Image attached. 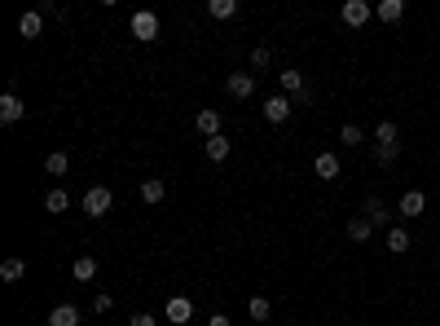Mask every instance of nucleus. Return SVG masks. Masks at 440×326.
<instances>
[{
    "mask_svg": "<svg viewBox=\"0 0 440 326\" xmlns=\"http://www.w3.org/2000/svg\"><path fill=\"white\" fill-rule=\"evenodd\" d=\"M154 36H159V13H154V9H137V13H133V40L150 44Z\"/></svg>",
    "mask_w": 440,
    "mask_h": 326,
    "instance_id": "f257e3e1",
    "label": "nucleus"
},
{
    "mask_svg": "<svg viewBox=\"0 0 440 326\" xmlns=\"http://www.w3.org/2000/svg\"><path fill=\"white\" fill-rule=\"evenodd\" d=\"M110 203H115V194H110L106 185H93V190L84 194V211H88L93 221H102L106 211H110Z\"/></svg>",
    "mask_w": 440,
    "mask_h": 326,
    "instance_id": "f03ea898",
    "label": "nucleus"
},
{
    "mask_svg": "<svg viewBox=\"0 0 440 326\" xmlns=\"http://www.w3.org/2000/svg\"><path fill=\"white\" fill-rule=\"evenodd\" d=\"M278 79H282V89H286V97L295 106H308V84H304V71H278Z\"/></svg>",
    "mask_w": 440,
    "mask_h": 326,
    "instance_id": "7ed1b4c3",
    "label": "nucleus"
},
{
    "mask_svg": "<svg viewBox=\"0 0 440 326\" xmlns=\"http://www.w3.org/2000/svg\"><path fill=\"white\" fill-rule=\"evenodd\" d=\"M291 110H295V102H291V97H269V102L260 106V115H265L269 124H286Z\"/></svg>",
    "mask_w": 440,
    "mask_h": 326,
    "instance_id": "20e7f679",
    "label": "nucleus"
},
{
    "mask_svg": "<svg viewBox=\"0 0 440 326\" xmlns=\"http://www.w3.org/2000/svg\"><path fill=\"white\" fill-rule=\"evenodd\" d=\"M361 216H370L374 230H392V211L383 207V199H366L361 203Z\"/></svg>",
    "mask_w": 440,
    "mask_h": 326,
    "instance_id": "39448f33",
    "label": "nucleus"
},
{
    "mask_svg": "<svg viewBox=\"0 0 440 326\" xmlns=\"http://www.w3.org/2000/svg\"><path fill=\"white\" fill-rule=\"evenodd\" d=\"M422 207H427V194H422V190H405V194H401V203H396V211H401L405 221L422 216Z\"/></svg>",
    "mask_w": 440,
    "mask_h": 326,
    "instance_id": "423d86ee",
    "label": "nucleus"
},
{
    "mask_svg": "<svg viewBox=\"0 0 440 326\" xmlns=\"http://www.w3.org/2000/svg\"><path fill=\"white\" fill-rule=\"evenodd\" d=\"M374 18V5H366V0H344V22L348 27H366Z\"/></svg>",
    "mask_w": 440,
    "mask_h": 326,
    "instance_id": "0eeeda50",
    "label": "nucleus"
},
{
    "mask_svg": "<svg viewBox=\"0 0 440 326\" xmlns=\"http://www.w3.org/2000/svg\"><path fill=\"white\" fill-rule=\"evenodd\" d=\"M22 115H27V106H22V97H18V93H13V89H9L5 97H0V119H5V124H18Z\"/></svg>",
    "mask_w": 440,
    "mask_h": 326,
    "instance_id": "6e6552de",
    "label": "nucleus"
},
{
    "mask_svg": "<svg viewBox=\"0 0 440 326\" xmlns=\"http://www.w3.org/2000/svg\"><path fill=\"white\" fill-rule=\"evenodd\" d=\"M40 31H44V13L40 9H27L22 18H18V36L22 40H40Z\"/></svg>",
    "mask_w": 440,
    "mask_h": 326,
    "instance_id": "1a4fd4ad",
    "label": "nucleus"
},
{
    "mask_svg": "<svg viewBox=\"0 0 440 326\" xmlns=\"http://www.w3.org/2000/svg\"><path fill=\"white\" fill-rule=\"evenodd\" d=\"M194 128H199V137H203V141L220 137V110H199V119H194Z\"/></svg>",
    "mask_w": 440,
    "mask_h": 326,
    "instance_id": "9d476101",
    "label": "nucleus"
},
{
    "mask_svg": "<svg viewBox=\"0 0 440 326\" xmlns=\"http://www.w3.org/2000/svg\"><path fill=\"white\" fill-rule=\"evenodd\" d=\"M313 172H317V181H335V176H339V155L321 150V155L313 159Z\"/></svg>",
    "mask_w": 440,
    "mask_h": 326,
    "instance_id": "9b49d317",
    "label": "nucleus"
},
{
    "mask_svg": "<svg viewBox=\"0 0 440 326\" xmlns=\"http://www.w3.org/2000/svg\"><path fill=\"white\" fill-rule=\"evenodd\" d=\"M225 89H229V93L238 97V102H242V97H251V93H255V75H247V71H234L229 79H225Z\"/></svg>",
    "mask_w": 440,
    "mask_h": 326,
    "instance_id": "f8f14e48",
    "label": "nucleus"
},
{
    "mask_svg": "<svg viewBox=\"0 0 440 326\" xmlns=\"http://www.w3.org/2000/svg\"><path fill=\"white\" fill-rule=\"evenodd\" d=\"M383 247L392 252V256H405V252L414 247V242H410V230H405V225H392V230H387V242H383Z\"/></svg>",
    "mask_w": 440,
    "mask_h": 326,
    "instance_id": "ddd939ff",
    "label": "nucleus"
},
{
    "mask_svg": "<svg viewBox=\"0 0 440 326\" xmlns=\"http://www.w3.org/2000/svg\"><path fill=\"white\" fill-rule=\"evenodd\" d=\"M189 318H194V304H189L185 296H172V300H168V322H172V326H185Z\"/></svg>",
    "mask_w": 440,
    "mask_h": 326,
    "instance_id": "4468645a",
    "label": "nucleus"
},
{
    "mask_svg": "<svg viewBox=\"0 0 440 326\" xmlns=\"http://www.w3.org/2000/svg\"><path fill=\"white\" fill-rule=\"evenodd\" d=\"M229 150H234V145H229V137H211V141H203V155L211 159V163H225V159H229Z\"/></svg>",
    "mask_w": 440,
    "mask_h": 326,
    "instance_id": "2eb2a0df",
    "label": "nucleus"
},
{
    "mask_svg": "<svg viewBox=\"0 0 440 326\" xmlns=\"http://www.w3.org/2000/svg\"><path fill=\"white\" fill-rule=\"evenodd\" d=\"M48 326H79V308L75 304H58L53 313H48Z\"/></svg>",
    "mask_w": 440,
    "mask_h": 326,
    "instance_id": "dca6fc26",
    "label": "nucleus"
},
{
    "mask_svg": "<svg viewBox=\"0 0 440 326\" xmlns=\"http://www.w3.org/2000/svg\"><path fill=\"white\" fill-rule=\"evenodd\" d=\"M141 199L145 203H163V199H168V185H163L159 176H150V181H141Z\"/></svg>",
    "mask_w": 440,
    "mask_h": 326,
    "instance_id": "f3484780",
    "label": "nucleus"
},
{
    "mask_svg": "<svg viewBox=\"0 0 440 326\" xmlns=\"http://www.w3.org/2000/svg\"><path fill=\"white\" fill-rule=\"evenodd\" d=\"M71 273H75V282H93L97 278V260L93 256H79L75 265H71Z\"/></svg>",
    "mask_w": 440,
    "mask_h": 326,
    "instance_id": "a211bd4d",
    "label": "nucleus"
},
{
    "mask_svg": "<svg viewBox=\"0 0 440 326\" xmlns=\"http://www.w3.org/2000/svg\"><path fill=\"white\" fill-rule=\"evenodd\" d=\"M44 207L53 211V216H62V211L71 207V194H67V190H48V194H44Z\"/></svg>",
    "mask_w": 440,
    "mask_h": 326,
    "instance_id": "6ab92c4d",
    "label": "nucleus"
},
{
    "mask_svg": "<svg viewBox=\"0 0 440 326\" xmlns=\"http://www.w3.org/2000/svg\"><path fill=\"white\" fill-rule=\"evenodd\" d=\"M370 234H374L370 216H352V221H348V238H352V242H366Z\"/></svg>",
    "mask_w": 440,
    "mask_h": 326,
    "instance_id": "aec40b11",
    "label": "nucleus"
},
{
    "mask_svg": "<svg viewBox=\"0 0 440 326\" xmlns=\"http://www.w3.org/2000/svg\"><path fill=\"white\" fill-rule=\"evenodd\" d=\"M374 13H379V22H401L405 5H401V0H379V9H374Z\"/></svg>",
    "mask_w": 440,
    "mask_h": 326,
    "instance_id": "412c9836",
    "label": "nucleus"
},
{
    "mask_svg": "<svg viewBox=\"0 0 440 326\" xmlns=\"http://www.w3.org/2000/svg\"><path fill=\"white\" fill-rule=\"evenodd\" d=\"M22 273H27V260H18V256H9L5 265H0V278H5V282H18Z\"/></svg>",
    "mask_w": 440,
    "mask_h": 326,
    "instance_id": "4be33fe9",
    "label": "nucleus"
},
{
    "mask_svg": "<svg viewBox=\"0 0 440 326\" xmlns=\"http://www.w3.org/2000/svg\"><path fill=\"white\" fill-rule=\"evenodd\" d=\"M44 168L53 172V176H67V168H71V155H67V150H53V155L44 159Z\"/></svg>",
    "mask_w": 440,
    "mask_h": 326,
    "instance_id": "5701e85b",
    "label": "nucleus"
},
{
    "mask_svg": "<svg viewBox=\"0 0 440 326\" xmlns=\"http://www.w3.org/2000/svg\"><path fill=\"white\" fill-rule=\"evenodd\" d=\"M374 145H396V124L392 119H379V128H374Z\"/></svg>",
    "mask_w": 440,
    "mask_h": 326,
    "instance_id": "b1692460",
    "label": "nucleus"
},
{
    "mask_svg": "<svg viewBox=\"0 0 440 326\" xmlns=\"http://www.w3.org/2000/svg\"><path fill=\"white\" fill-rule=\"evenodd\" d=\"M207 13H211V18H234L238 0H207Z\"/></svg>",
    "mask_w": 440,
    "mask_h": 326,
    "instance_id": "393cba45",
    "label": "nucleus"
},
{
    "mask_svg": "<svg viewBox=\"0 0 440 326\" xmlns=\"http://www.w3.org/2000/svg\"><path fill=\"white\" fill-rule=\"evenodd\" d=\"M247 313H251L255 322H269V318H273V304H269L265 296H251V304H247Z\"/></svg>",
    "mask_w": 440,
    "mask_h": 326,
    "instance_id": "a878e982",
    "label": "nucleus"
},
{
    "mask_svg": "<svg viewBox=\"0 0 440 326\" xmlns=\"http://www.w3.org/2000/svg\"><path fill=\"white\" fill-rule=\"evenodd\" d=\"M396 150H401V145H374V163H379V168H392Z\"/></svg>",
    "mask_w": 440,
    "mask_h": 326,
    "instance_id": "bb28decb",
    "label": "nucleus"
},
{
    "mask_svg": "<svg viewBox=\"0 0 440 326\" xmlns=\"http://www.w3.org/2000/svg\"><path fill=\"white\" fill-rule=\"evenodd\" d=\"M339 141H344V145H361L366 137H361V128H356V124H344V128H339Z\"/></svg>",
    "mask_w": 440,
    "mask_h": 326,
    "instance_id": "cd10ccee",
    "label": "nucleus"
},
{
    "mask_svg": "<svg viewBox=\"0 0 440 326\" xmlns=\"http://www.w3.org/2000/svg\"><path fill=\"white\" fill-rule=\"evenodd\" d=\"M269 62H273V53H269L265 44H260V48H251V67H255V71H265Z\"/></svg>",
    "mask_w": 440,
    "mask_h": 326,
    "instance_id": "c85d7f7f",
    "label": "nucleus"
},
{
    "mask_svg": "<svg viewBox=\"0 0 440 326\" xmlns=\"http://www.w3.org/2000/svg\"><path fill=\"white\" fill-rule=\"evenodd\" d=\"M110 304H115V300H110L106 291H97V296H93V313H110Z\"/></svg>",
    "mask_w": 440,
    "mask_h": 326,
    "instance_id": "c756f323",
    "label": "nucleus"
},
{
    "mask_svg": "<svg viewBox=\"0 0 440 326\" xmlns=\"http://www.w3.org/2000/svg\"><path fill=\"white\" fill-rule=\"evenodd\" d=\"M207 326H234V318H229V313H211Z\"/></svg>",
    "mask_w": 440,
    "mask_h": 326,
    "instance_id": "7c9ffc66",
    "label": "nucleus"
},
{
    "mask_svg": "<svg viewBox=\"0 0 440 326\" xmlns=\"http://www.w3.org/2000/svg\"><path fill=\"white\" fill-rule=\"evenodd\" d=\"M133 326H159L154 313H133Z\"/></svg>",
    "mask_w": 440,
    "mask_h": 326,
    "instance_id": "2f4dec72",
    "label": "nucleus"
}]
</instances>
